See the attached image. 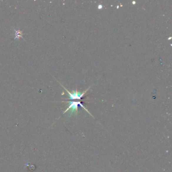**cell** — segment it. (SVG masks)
<instances>
[{
  "instance_id": "obj_3",
  "label": "cell",
  "mask_w": 172,
  "mask_h": 172,
  "mask_svg": "<svg viewBox=\"0 0 172 172\" xmlns=\"http://www.w3.org/2000/svg\"><path fill=\"white\" fill-rule=\"evenodd\" d=\"M13 30L15 31V36L14 39H13V41H14V40H15V39H20L21 38H22L23 40L25 39L23 37V35L24 34H23L22 30H19V29L16 30V29H15L14 27H13Z\"/></svg>"
},
{
  "instance_id": "obj_1",
  "label": "cell",
  "mask_w": 172,
  "mask_h": 172,
  "mask_svg": "<svg viewBox=\"0 0 172 172\" xmlns=\"http://www.w3.org/2000/svg\"><path fill=\"white\" fill-rule=\"evenodd\" d=\"M68 103H69V106L67 109H66L65 111H64V113H65L66 112L68 111L69 110H70V113L71 114H72L73 113H77L78 112V106H81L83 108H84V110H86L89 113V112L88 111V110H86L85 107L84 106V105H82L81 103L79 101H67ZM91 114V113H90Z\"/></svg>"
},
{
  "instance_id": "obj_2",
  "label": "cell",
  "mask_w": 172,
  "mask_h": 172,
  "mask_svg": "<svg viewBox=\"0 0 172 172\" xmlns=\"http://www.w3.org/2000/svg\"><path fill=\"white\" fill-rule=\"evenodd\" d=\"M61 86L65 89V90L68 92V93L69 95V98L68 99H71V100H73V99H81L82 98H83L84 95L86 93V92H87V91H88L89 89L88 88L86 89L85 91L82 92V93L78 92L77 90L76 91H73L72 92H69V91H68L67 89L66 88H65L62 84H61Z\"/></svg>"
}]
</instances>
